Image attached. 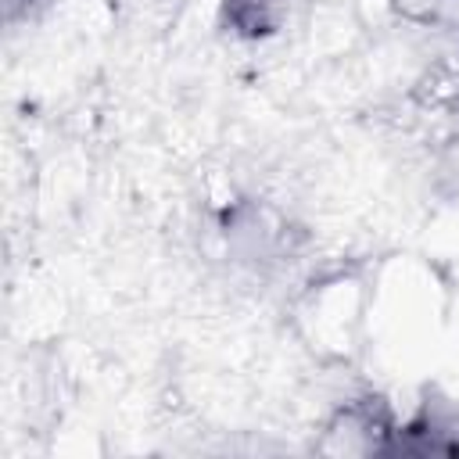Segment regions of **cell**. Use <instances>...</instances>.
<instances>
[{"label": "cell", "instance_id": "1", "mask_svg": "<svg viewBox=\"0 0 459 459\" xmlns=\"http://www.w3.org/2000/svg\"><path fill=\"white\" fill-rule=\"evenodd\" d=\"M394 420L384 398L348 402L326 427V452H384L391 448Z\"/></svg>", "mask_w": 459, "mask_h": 459}, {"label": "cell", "instance_id": "2", "mask_svg": "<svg viewBox=\"0 0 459 459\" xmlns=\"http://www.w3.org/2000/svg\"><path fill=\"white\" fill-rule=\"evenodd\" d=\"M222 22L244 39L269 36L280 25V0H222Z\"/></svg>", "mask_w": 459, "mask_h": 459}]
</instances>
